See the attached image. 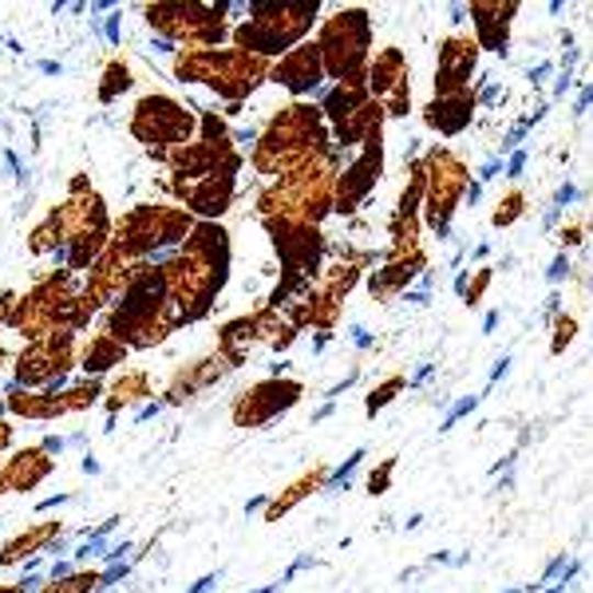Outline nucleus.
I'll list each match as a JSON object with an SVG mask.
<instances>
[{
  "label": "nucleus",
  "instance_id": "f257e3e1",
  "mask_svg": "<svg viewBox=\"0 0 593 593\" xmlns=\"http://www.w3.org/2000/svg\"><path fill=\"white\" fill-rule=\"evenodd\" d=\"M328 150V123L316 103H293V108L277 111L269 127L257 135L254 167L261 175H286L289 167L305 163L309 155Z\"/></svg>",
  "mask_w": 593,
  "mask_h": 593
},
{
  "label": "nucleus",
  "instance_id": "f03ea898",
  "mask_svg": "<svg viewBox=\"0 0 593 593\" xmlns=\"http://www.w3.org/2000/svg\"><path fill=\"white\" fill-rule=\"evenodd\" d=\"M246 24L234 29L237 52L257 59H273L293 52L301 40L309 36V29L321 16V4H286V0H257V4H242Z\"/></svg>",
  "mask_w": 593,
  "mask_h": 593
},
{
  "label": "nucleus",
  "instance_id": "7ed1b4c3",
  "mask_svg": "<svg viewBox=\"0 0 593 593\" xmlns=\"http://www.w3.org/2000/svg\"><path fill=\"white\" fill-rule=\"evenodd\" d=\"M316 52L325 64V76L345 83L353 76H365L368 59H372V12L365 4L353 9H336L333 16L316 32Z\"/></svg>",
  "mask_w": 593,
  "mask_h": 593
},
{
  "label": "nucleus",
  "instance_id": "20e7f679",
  "mask_svg": "<svg viewBox=\"0 0 593 593\" xmlns=\"http://www.w3.org/2000/svg\"><path fill=\"white\" fill-rule=\"evenodd\" d=\"M419 163H424V210H419V222L435 237H451L455 210H459V202L467 194L471 167L455 150H447L444 143L427 150Z\"/></svg>",
  "mask_w": 593,
  "mask_h": 593
},
{
  "label": "nucleus",
  "instance_id": "39448f33",
  "mask_svg": "<svg viewBox=\"0 0 593 593\" xmlns=\"http://www.w3.org/2000/svg\"><path fill=\"white\" fill-rule=\"evenodd\" d=\"M131 135L150 150L187 147L198 135V119L170 96H143L131 115Z\"/></svg>",
  "mask_w": 593,
  "mask_h": 593
},
{
  "label": "nucleus",
  "instance_id": "423d86ee",
  "mask_svg": "<svg viewBox=\"0 0 593 593\" xmlns=\"http://www.w3.org/2000/svg\"><path fill=\"white\" fill-rule=\"evenodd\" d=\"M71 365H76V336L71 333L48 336V340H32V345L16 356L12 384L29 388V392H64V388H68Z\"/></svg>",
  "mask_w": 593,
  "mask_h": 593
},
{
  "label": "nucleus",
  "instance_id": "0eeeda50",
  "mask_svg": "<svg viewBox=\"0 0 593 593\" xmlns=\"http://www.w3.org/2000/svg\"><path fill=\"white\" fill-rule=\"evenodd\" d=\"M266 230L273 237L277 257H281V273H301L316 286L321 257L328 249L321 226H309V222H296V217H266Z\"/></svg>",
  "mask_w": 593,
  "mask_h": 593
},
{
  "label": "nucleus",
  "instance_id": "6e6552de",
  "mask_svg": "<svg viewBox=\"0 0 593 593\" xmlns=\"http://www.w3.org/2000/svg\"><path fill=\"white\" fill-rule=\"evenodd\" d=\"M380 175H384V135L368 138L365 147H360V155L348 158L345 167H340V175H336V190H333V214L353 217L356 210L372 198Z\"/></svg>",
  "mask_w": 593,
  "mask_h": 593
},
{
  "label": "nucleus",
  "instance_id": "1a4fd4ad",
  "mask_svg": "<svg viewBox=\"0 0 593 593\" xmlns=\"http://www.w3.org/2000/svg\"><path fill=\"white\" fill-rule=\"evenodd\" d=\"M305 384L301 380H286V376H269L261 384L246 388V392L234 400V424L237 427H266L269 419L286 415L289 407L301 404Z\"/></svg>",
  "mask_w": 593,
  "mask_h": 593
},
{
  "label": "nucleus",
  "instance_id": "9d476101",
  "mask_svg": "<svg viewBox=\"0 0 593 593\" xmlns=\"http://www.w3.org/2000/svg\"><path fill=\"white\" fill-rule=\"evenodd\" d=\"M365 83H368V99H376L384 115L392 119H404L412 111V88H407V56L404 48H384L376 59H368V71H365Z\"/></svg>",
  "mask_w": 593,
  "mask_h": 593
},
{
  "label": "nucleus",
  "instance_id": "9b49d317",
  "mask_svg": "<svg viewBox=\"0 0 593 593\" xmlns=\"http://www.w3.org/2000/svg\"><path fill=\"white\" fill-rule=\"evenodd\" d=\"M269 79L296 99L316 96V88L325 83V64H321V52H316L313 40H301L293 52H286L277 64H269Z\"/></svg>",
  "mask_w": 593,
  "mask_h": 593
},
{
  "label": "nucleus",
  "instance_id": "f8f14e48",
  "mask_svg": "<svg viewBox=\"0 0 593 593\" xmlns=\"http://www.w3.org/2000/svg\"><path fill=\"white\" fill-rule=\"evenodd\" d=\"M479 68V44L467 32H455L439 44V68H435V99L459 96L471 88V76Z\"/></svg>",
  "mask_w": 593,
  "mask_h": 593
},
{
  "label": "nucleus",
  "instance_id": "ddd939ff",
  "mask_svg": "<svg viewBox=\"0 0 593 593\" xmlns=\"http://www.w3.org/2000/svg\"><path fill=\"white\" fill-rule=\"evenodd\" d=\"M467 16L474 24V44L479 52H494V56H503L511 48V20L518 16V0H474V4H463Z\"/></svg>",
  "mask_w": 593,
  "mask_h": 593
},
{
  "label": "nucleus",
  "instance_id": "4468645a",
  "mask_svg": "<svg viewBox=\"0 0 593 593\" xmlns=\"http://www.w3.org/2000/svg\"><path fill=\"white\" fill-rule=\"evenodd\" d=\"M427 273V254H424V246L419 249H412V254H400V257H384L380 266L372 269V273L365 277L368 281V296L372 301H395L400 293H407L412 289V281L415 277H424Z\"/></svg>",
  "mask_w": 593,
  "mask_h": 593
},
{
  "label": "nucleus",
  "instance_id": "2eb2a0df",
  "mask_svg": "<svg viewBox=\"0 0 593 593\" xmlns=\"http://www.w3.org/2000/svg\"><path fill=\"white\" fill-rule=\"evenodd\" d=\"M474 108H479V96H474V88H467V91H459V96H444V99L424 103L419 115H424L427 131H435L439 138H455L471 127Z\"/></svg>",
  "mask_w": 593,
  "mask_h": 593
},
{
  "label": "nucleus",
  "instance_id": "dca6fc26",
  "mask_svg": "<svg viewBox=\"0 0 593 593\" xmlns=\"http://www.w3.org/2000/svg\"><path fill=\"white\" fill-rule=\"evenodd\" d=\"M234 368H230V360L222 353H210L202 356V360H194V365H187L182 372L170 380V388L163 392V400L158 404H182V400H190V395L206 392L210 384H217L222 376H230Z\"/></svg>",
  "mask_w": 593,
  "mask_h": 593
},
{
  "label": "nucleus",
  "instance_id": "f3484780",
  "mask_svg": "<svg viewBox=\"0 0 593 593\" xmlns=\"http://www.w3.org/2000/svg\"><path fill=\"white\" fill-rule=\"evenodd\" d=\"M4 471V479H9V491H32V486H40L44 479H48L52 471H56V459H52L44 447H24V451H16L9 459V467H0Z\"/></svg>",
  "mask_w": 593,
  "mask_h": 593
},
{
  "label": "nucleus",
  "instance_id": "a211bd4d",
  "mask_svg": "<svg viewBox=\"0 0 593 593\" xmlns=\"http://www.w3.org/2000/svg\"><path fill=\"white\" fill-rule=\"evenodd\" d=\"M59 534H64V526L59 523H40V526H29L24 534H16L4 550H0V566H32V553L48 550L52 542H56Z\"/></svg>",
  "mask_w": 593,
  "mask_h": 593
},
{
  "label": "nucleus",
  "instance_id": "6ab92c4d",
  "mask_svg": "<svg viewBox=\"0 0 593 593\" xmlns=\"http://www.w3.org/2000/svg\"><path fill=\"white\" fill-rule=\"evenodd\" d=\"M328 483V474H325V467H309L301 479H293V483L286 486V491L277 494L273 503H266V523H277L281 514H289L293 506H301L309 499V494H316L321 486Z\"/></svg>",
  "mask_w": 593,
  "mask_h": 593
},
{
  "label": "nucleus",
  "instance_id": "aec40b11",
  "mask_svg": "<svg viewBox=\"0 0 593 593\" xmlns=\"http://www.w3.org/2000/svg\"><path fill=\"white\" fill-rule=\"evenodd\" d=\"M119 360H127V348L119 345V340H111L108 333H99L96 340H91V345L79 353V365H83L88 380H99L103 372H111Z\"/></svg>",
  "mask_w": 593,
  "mask_h": 593
},
{
  "label": "nucleus",
  "instance_id": "412c9836",
  "mask_svg": "<svg viewBox=\"0 0 593 593\" xmlns=\"http://www.w3.org/2000/svg\"><path fill=\"white\" fill-rule=\"evenodd\" d=\"M150 400V376L147 372H127V376H119L115 384L108 388V412L119 415L123 407L131 404H147Z\"/></svg>",
  "mask_w": 593,
  "mask_h": 593
},
{
  "label": "nucleus",
  "instance_id": "4be33fe9",
  "mask_svg": "<svg viewBox=\"0 0 593 593\" xmlns=\"http://www.w3.org/2000/svg\"><path fill=\"white\" fill-rule=\"evenodd\" d=\"M64 226H68V222H64V206H56L29 234V249H32V254H59V246H64Z\"/></svg>",
  "mask_w": 593,
  "mask_h": 593
},
{
  "label": "nucleus",
  "instance_id": "5701e85b",
  "mask_svg": "<svg viewBox=\"0 0 593 593\" xmlns=\"http://www.w3.org/2000/svg\"><path fill=\"white\" fill-rule=\"evenodd\" d=\"M131 83H135V76H131L127 59H108V68L99 76V103H115Z\"/></svg>",
  "mask_w": 593,
  "mask_h": 593
},
{
  "label": "nucleus",
  "instance_id": "b1692460",
  "mask_svg": "<svg viewBox=\"0 0 593 593\" xmlns=\"http://www.w3.org/2000/svg\"><path fill=\"white\" fill-rule=\"evenodd\" d=\"M103 590V573L96 570H71L64 573V578H52V582H44V593H96Z\"/></svg>",
  "mask_w": 593,
  "mask_h": 593
},
{
  "label": "nucleus",
  "instance_id": "393cba45",
  "mask_svg": "<svg viewBox=\"0 0 593 593\" xmlns=\"http://www.w3.org/2000/svg\"><path fill=\"white\" fill-rule=\"evenodd\" d=\"M526 206H530V198H526V190H523V187H511L503 198H499V202H494L491 226H494V230L514 226V222H518V217L526 214Z\"/></svg>",
  "mask_w": 593,
  "mask_h": 593
},
{
  "label": "nucleus",
  "instance_id": "a878e982",
  "mask_svg": "<svg viewBox=\"0 0 593 593\" xmlns=\"http://www.w3.org/2000/svg\"><path fill=\"white\" fill-rule=\"evenodd\" d=\"M404 388H407V376H388L384 384H376L372 392H368V400H365V415H368V419H376V415L384 412V407L392 404V400L404 392Z\"/></svg>",
  "mask_w": 593,
  "mask_h": 593
},
{
  "label": "nucleus",
  "instance_id": "bb28decb",
  "mask_svg": "<svg viewBox=\"0 0 593 593\" xmlns=\"http://www.w3.org/2000/svg\"><path fill=\"white\" fill-rule=\"evenodd\" d=\"M59 395H64V407H68V412H88L99 395H103V384H99V380H79V384H68Z\"/></svg>",
  "mask_w": 593,
  "mask_h": 593
},
{
  "label": "nucleus",
  "instance_id": "cd10ccee",
  "mask_svg": "<svg viewBox=\"0 0 593 593\" xmlns=\"http://www.w3.org/2000/svg\"><path fill=\"white\" fill-rule=\"evenodd\" d=\"M553 333H550V353L562 356L566 348L573 345V336H578V316L573 313H553Z\"/></svg>",
  "mask_w": 593,
  "mask_h": 593
},
{
  "label": "nucleus",
  "instance_id": "c85d7f7f",
  "mask_svg": "<svg viewBox=\"0 0 593 593\" xmlns=\"http://www.w3.org/2000/svg\"><path fill=\"white\" fill-rule=\"evenodd\" d=\"M491 281H494V269H479V273H467V286H463V293H459V296H463V305L467 309H474V305H479V301H483V293H486V289H491Z\"/></svg>",
  "mask_w": 593,
  "mask_h": 593
},
{
  "label": "nucleus",
  "instance_id": "c756f323",
  "mask_svg": "<svg viewBox=\"0 0 593 593\" xmlns=\"http://www.w3.org/2000/svg\"><path fill=\"white\" fill-rule=\"evenodd\" d=\"M392 474H395V455H388L384 463H376L372 474H368L365 491L372 494V499H380V494H388V486H392Z\"/></svg>",
  "mask_w": 593,
  "mask_h": 593
},
{
  "label": "nucleus",
  "instance_id": "7c9ffc66",
  "mask_svg": "<svg viewBox=\"0 0 593 593\" xmlns=\"http://www.w3.org/2000/svg\"><path fill=\"white\" fill-rule=\"evenodd\" d=\"M558 246H562V254H570V249L585 246V222H573V226L558 230Z\"/></svg>",
  "mask_w": 593,
  "mask_h": 593
},
{
  "label": "nucleus",
  "instance_id": "2f4dec72",
  "mask_svg": "<svg viewBox=\"0 0 593 593\" xmlns=\"http://www.w3.org/2000/svg\"><path fill=\"white\" fill-rule=\"evenodd\" d=\"M119 24H123V9H111L108 20L99 24V32H103V36H108V44H115V48H119Z\"/></svg>",
  "mask_w": 593,
  "mask_h": 593
},
{
  "label": "nucleus",
  "instance_id": "473e14b6",
  "mask_svg": "<svg viewBox=\"0 0 593 593\" xmlns=\"http://www.w3.org/2000/svg\"><path fill=\"white\" fill-rule=\"evenodd\" d=\"M526 158H530L526 150H511V158H503V170H506V178H511V182L526 170Z\"/></svg>",
  "mask_w": 593,
  "mask_h": 593
},
{
  "label": "nucleus",
  "instance_id": "72a5a7b5",
  "mask_svg": "<svg viewBox=\"0 0 593 593\" xmlns=\"http://www.w3.org/2000/svg\"><path fill=\"white\" fill-rule=\"evenodd\" d=\"M550 76H553V64H550V59H542V64H534V68L526 71V79H530L534 88H542V83H546Z\"/></svg>",
  "mask_w": 593,
  "mask_h": 593
},
{
  "label": "nucleus",
  "instance_id": "f704fd0d",
  "mask_svg": "<svg viewBox=\"0 0 593 593\" xmlns=\"http://www.w3.org/2000/svg\"><path fill=\"white\" fill-rule=\"evenodd\" d=\"M578 194H582V190L573 187V182H566V187H558V194H553V206L550 210H558V214H562V206H570Z\"/></svg>",
  "mask_w": 593,
  "mask_h": 593
},
{
  "label": "nucleus",
  "instance_id": "c9c22d12",
  "mask_svg": "<svg viewBox=\"0 0 593 593\" xmlns=\"http://www.w3.org/2000/svg\"><path fill=\"white\" fill-rule=\"evenodd\" d=\"M566 273H570V254H558L550 266V281H566Z\"/></svg>",
  "mask_w": 593,
  "mask_h": 593
},
{
  "label": "nucleus",
  "instance_id": "e433bc0d",
  "mask_svg": "<svg viewBox=\"0 0 593 593\" xmlns=\"http://www.w3.org/2000/svg\"><path fill=\"white\" fill-rule=\"evenodd\" d=\"M474 404H479V400H474V395H467V400H459V404H455V412H451V415H447V419H444V432H447V427L455 424V419H459V415H467V412H471Z\"/></svg>",
  "mask_w": 593,
  "mask_h": 593
},
{
  "label": "nucleus",
  "instance_id": "4c0bfd02",
  "mask_svg": "<svg viewBox=\"0 0 593 593\" xmlns=\"http://www.w3.org/2000/svg\"><path fill=\"white\" fill-rule=\"evenodd\" d=\"M494 175H503V158H486L483 170H479V178H474V182H486V178H494Z\"/></svg>",
  "mask_w": 593,
  "mask_h": 593
},
{
  "label": "nucleus",
  "instance_id": "58836bf2",
  "mask_svg": "<svg viewBox=\"0 0 593 593\" xmlns=\"http://www.w3.org/2000/svg\"><path fill=\"white\" fill-rule=\"evenodd\" d=\"M12 305H16V293H12V289H4V293H0V325H4V321H9Z\"/></svg>",
  "mask_w": 593,
  "mask_h": 593
},
{
  "label": "nucleus",
  "instance_id": "ea45409f",
  "mask_svg": "<svg viewBox=\"0 0 593 593\" xmlns=\"http://www.w3.org/2000/svg\"><path fill=\"white\" fill-rule=\"evenodd\" d=\"M566 91H570V71H558V79H553V99H562Z\"/></svg>",
  "mask_w": 593,
  "mask_h": 593
},
{
  "label": "nucleus",
  "instance_id": "a19ab883",
  "mask_svg": "<svg viewBox=\"0 0 593 593\" xmlns=\"http://www.w3.org/2000/svg\"><path fill=\"white\" fill-rule=\"evenodd\" d=\"M578 115H585V111H590V83H582V88H578Z\"/></svg>",
  "mask_w": 593,
  "mask_h": 593
},
{
  "label": "nucleus",
  "instance_id": "79ce46f5",
  "mask_svg": "<svg viewBox=\"0 0 593 593\" xmlns=\"http://www.w3.org/2000/svg\"><path fill=\"white\" fill-rule=\"evenodd\" d=\"M214 582H217V573H206V578H202V582L190 585L187 593H206V590H214Z\"/></svg>",
  "mask_w": 593,
  "mask_h": 593
},
{
  "label": "nucleus",
  "instance_id": "37998d69",
  "mask_svg": "<svg viewBox=\"0 0 593 593\" xmlns=\"http://www.w3.org/2000/svg\"><path fill=\"white\" fill-rule=\"evenodd\" d=\"M467 202H479V198H483V182H474V178H471V182H467Z\"/></svg>",
  "mask_w": 593,
  "mask_h": 593
},
{
  "label": "nucleus",
  "instance_id": "c03bdc74",
  "mask_svg": "<svg viewBox=\"0 0 593 593\" xmlns=\"http://www.w3.org/2000/svg\"><path fill=\"white\" fill-rule=\"evenodd\" d=\"M9 444H12V424H4V419H0V451H4Z\"/></svg>",
  "mask_w": 593,
  "mask_h": 593
},
{
  "label": "nucleus",
  "instance_id": "a18cd8bd",
  "mask_svg": "<svg viewBox=\"0 0 593 593\" xmlns=\"http://www.w3.org/2000/svg\"><path fill=\"white\" fill-rule=\"evenodd\" d=\"M36 68L44 71V76H59V71H64V68H59V64H48V59H40Z\"/></svg>",
  "mask_w": 593,
  "mask_h": 593
},
{
  "label": "nucleus",
  "instance_id": "49530a36",
  "mask_svg": "<svg viewBox=\"0 0 593 593\" xmlns=\"http://www.w3.org/2000/svg\"><path fill=\"white\" fill-rule=\"evenodd\" d=\"M83 474H99V459H96V455H88V459H83Z\"/></svg>",
  "mask_w": 593,
  "mask_h": 593
},
{
  "label": "nucleus",
  "instance_id": "de8ad7c7",
  "mask_svg": "<svg viewBox=\"0 0 593 593\" xmlns=\"http://www.w3.org/2000/svg\"><path fill=\"white\" fill-rule=\"evenodd\" d=\"M4 360H9V348H4V345H0V365H4Z\"/></svg>",
  "mask_w": 593,
  "mask_h": 593
},
{
  "label": "nucleus",
  "instance_id": "09e8293b",
  "mask_svg": "<svg viewBox=\"0 0 593 593\" xmlns=\"http://www.w3.org/2000/svg\"><path fill=\"white\" fill-rule=\"evenodd\" d=\"M511 593H518V590H511Z\"/></svg>",
  "mask_w": 593,
  "mask_h": 593
}]
</instances>
